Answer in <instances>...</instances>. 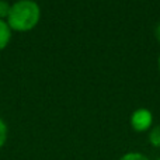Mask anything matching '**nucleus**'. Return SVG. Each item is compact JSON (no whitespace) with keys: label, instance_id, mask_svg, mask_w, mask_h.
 Returning a JSON list of instances; mask_svg holds the SVG:
<instances>
[{"label":"nucleus","instance_id":"0eeeda50","mask_svg":"<svg viewBox=\"0 0 160 160\" xmlns=\"http://www.w3.org/2000/svg\"><path fill=\"white\" fill-rule=\"evenodd\" d=\"M10 3H7L6 0H0V20H7L8 14H10Z\"/></svg>","mask_w":160,"mask_h":160},{"label":"nucleus","instance_id":"7ed1b4c3","mask_svg":"<svg viewBox=\"0 0 160 160\" xmlns=\"http://www.w3.org/2000/svg\"><path fill=\"white\" fill-rule=\"evenodd\" d=\"M11 39V28L8 27L7 21L0 20V51H3Z\"/></svg>","mask_w":160,"mask_h":160},{"label":"nucleus","instance_id":"6e6552de","mask_svg":"<svg viewBox=\"0 0 160 160\" xmlns=\"http://www.w3.org/2000/svg\"><path fill=\"white\" fill-rule=\"evenodd\" d=\"M155 37H156V39H158V42H160V22L155 28Z\"/></svg>","mask_w":160,"mask_h":160},{"label":"nucleus","instance_id":"9d476101","mask_svg":"<svg viewBox=\"0 0 160 160\" xmlns=\"http://www.w3.org/2000/svg\"><path fill=\"white\" fill-rule=\"evenodd\" d=\"M158 160H160V158H159V159H158Z\"/></svg>","mask_w":160,"mask_h":160},{"label":"nucleus","instance_id":"f03ea898","mask_svg":"<svg viewBox=\"0 0 160 160\" xmlns=\"http://www.w3.org/2000/svg\"><path fill=\"white\" fill-rule=\"evenodd\" d=\"M129 124L135 132H148L153 124V114L148 108H138L131 114Z\"/></svg>","mask_w":160,"mask_h":160},{"label":"nucleus","instance_id":"423d86ee","mask_svg":"<svg viewBox=\"0 0 160 160\" xmlns=\"http://www.w3.org/2000/svg\"><path fill=\"white\" fill-rule=\"evenodd\" d=\"M7 125H6V122L3 121V118L0 117V149H2L3 146H4L6 141H7Z\"/></svg>","mask_w":160,"mask_h":160},{"label":"nucleus","instance_id":"20e7f679","mask_svg":"<svg viewBox=\"0 0 160 160\" xmlns=\"http://www.w3.org/2000/svg\"><path fill=\"white\" fill-rule=\"evenodd\" d=\"M148 141L156 149H160V124L155 125L149 129V133H148Z\"/></svg>","mask_w":160,"mask_h":160},{"label":"nucleus","instance_id":"39448f33","mask_svg":"<svg viewBox=\"0 0 160 160\" xmlns=\"http://www.w3.org/2000/svg\"><path fill=\"white\" fill-rule=\"evenodd\" d=\"M119 160H150V159L141 152H128L125 155H122Z\"/></svg>","mask_w":160,"mask_h":160},{"label":"nucleus","instance_id":"1a4fd4ad","mask_svg":"<svg viewBox=\"0 0 160 160\" xmlns=\"http://www.w3.org/2000/svg\"><path fill=\"white\" fill-rule=\"evenodd\" d=\"M158 65H159V72H160V55H159V61H158Z\"/></svg>","mask_w":160,"mask_h":160},{"label":"nucleus","instance_id":"f257e3e1","mask_svg":"<svg viewBox=\"0 0 160 160\" xmlns=\"http://www.w3.org/2000/svg\"><path fill=\"white\" fill-rule=\"evenodd\" d=\"M41 18V8L34 0H18L11 4L7 24L13 31L27 32L37 27Z\"/></svg>","mask_w":160,"mask_h":160}]
</instances>
